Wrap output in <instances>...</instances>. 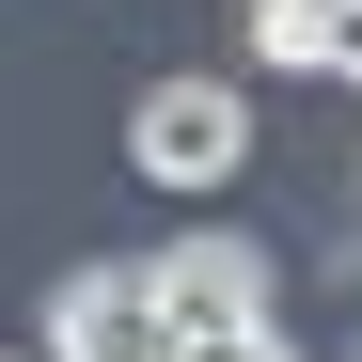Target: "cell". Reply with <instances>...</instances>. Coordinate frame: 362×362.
Instances as JSON below:
<instances>
[{
    "instance_id": "obj_6",
    "label": "cell",
    "mask_w": 362,
    "mask_h": 362,
    "mask_svg": "<svg viewBox=\"0 0 362 362\" xmlns=\"http://www.w3.org/2000/svg\"><path fill=\"white\" fill-rule=\"evenodd\" d=\"M0 362H16V346H0Z\"/></svg>"
},
{
    "instance_id": "obj_4",
    "label": "cell",
    "mask_w": 362,
    "mask_h": 362,
    "mask_svg": "<svg viewBox=\"0 0 362 362\" xmlns=\"http://www.w3.org/2000/svg\"><path fill=\"white\" fill-rule=\"evenodd\" d=\"M173 362H299V346H284V315H268V331H189Z\"/></svg>"
},
{
    "instance_id": "obj_5",
    "label": "cell",
    "mask_w": 362,
    "mask_h": 362,
    "mask_svg": "<svg viewBox=\"0 0 362 362\" xmlns=\"http://www.w3.org/2000/svg\"><path fill=\"white\" fill-rule=\"evenodd\" d=\"M236 16H315V0H236Z\"/></svg>"
},
{
    "instance_id": "obj_1",
    "label": "cell",
    "mask_w": 362,
    "mask_h": 362,
    "mask_svg": "<svg viewBox=\"0 0 362 362\" xmlns=\"http://www.w3.org/2000/svg\"><path fill=\"white\" fill-rule=\"evenodd\" d=\"M127 158H142V189H236L252 95H236V79H142L127 95Z\"/></svg>"
},
{
    "instance_id": "obj_2",
    "label": "cell",
    "mask_w": 362,
    "mask_h": 362,
    "mask_svg": "<svg viewBox=\"0 0 362 362\" xmlns=\"http://www.w3.org/2000/svg\"><path fill=\"white\" fill-rule=\"evenodd\" d=\"M32 346L47 362H173L189 331H173V299H158L142 252H110V268H64V284H47V331Z\"/></svg>"
},
{
    "instance_id": "obj_3",
    "label": "cell",
    "mask_w": 362,
    "mask_h": 362,
    "mask_svg": "<svg viewBox=\"0 0 362 362\" xmlns=\"http://www.w3.org/2000/svg\"><path fill=\"white\" fill-rule=\"evenodd\" d=\"M142 268H158V299H173V331H268V252H252V236L189 221V236L142 252Z\"/></svg>"
},
{
    "instance_id": "obj_7",
    "label": "cell",
    "mask_w": 362,
    "mask_h": 362,
    "mask_svg": "<svg viewBox=\"0 0 362 362\" xmlns=\"http://www.w3.org/2000/svg\"><path fill=\"white\" fill-rule=\"evenodd\" d=\"M346 362H362V346H346Z\"/></svg>"
}]
</instances>
